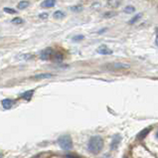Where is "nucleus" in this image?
<instances>
[{"instance_id":"393cba45","label":"nucleus","mask_w":158,"mask_h":158,"mask_svg":"<svg viewBox=\"0 0 158 158\" xmlns=\"http://www.w3.org/2000/svg\"><path fill=\"white\" fill-rule=\"evenodd\" d=\"M155 43H156L157 47H158V34H157V36H156V40H155Z\"/></svg>"},{"instance_id":"4be33fe9","label":"nucleus","mask_w":158,"mask_h":158,"mask_svg":"<svg viewBox=\"0 0 158 158\" xmlns=\"http://www.w3.org/2000/svg\"><path fill=\"white\" fill-rule=\"evenodd\" d=\"M3 11H4V12H7V13H9V14H15V13H16V11L14 10V9L7 8V7L3 8Z\"/></svg>"},{"instance_id":"39448f33","label":"nucleus","mask_w":158,"mask_h":158,"mask_svg":"<svg viewBox=\"0 0 158 158\" xmlns=\"http://www.w3.org/2000/svg\"><path fill=\"white\" fill-rule=\"evenodd\" d=\"M97 52L98 54H101V55H111V54L114 53L111 49L108 48L106 45H101V46L97 49Z\"/></svg>"},{"instance_id":"a211bd4d","label":"nucleus","mask_w":158,"mask_h":158,"mask_svg":"<svg viewBox=\"0 0 158 158\" xmlns=\"http://www.w3.org/2000/svg\"><path fill=\"white\" fill-rule=\"evenodd\" d=\"M70 10H71V11H73V12L78 13V12H80V11H82V10H83V7L81 6V5H76V6L71 7V8H70Z\"/></svg>"},{"instance_id":"f3484780","label":"nucleus","mask_w":158,"mask_h":158,"mask_svg":"<svg viewBox=\"0 0 158 158\" xmlns=\"http://www.w3.org/2000/svg\"><path fill=\"white\" fill-rule=\"evenodd\" d=\"M141 16H142V14H141V13H138L137 15H135L134 17H132L131 19H130V21H129V24H130V25L134 24L135 22H136V21H138L139 19H140V18H141Z\"/></svg>"},{"instance_id":"ddd939ff","label":"nucleus","mask_w":158,"mask_h":158,"mask_svg":"<svg viewBox=\"0 0 158 158\" xmlns=\"http://www.w3.org/2000/svg\"><path fill=\"white\" fill-rule=\"evenodd\" d=\"M13 105V102L11 100H9V98H6V100H3L2 101V106L5 108V110H9V108H11Z\"/></svg>"},{"instance_id":"6e6552de","label":"nucleus","mask_w":158,"mask_h":158,"mask_svg":"<svg viewBox=\"0 0 158 158\" xmlns=\"http://www.w3.org/2000/svg\"><path fill=\"white\" fill-rule=\"evenodd\" d=\"M52 77H53L52 74L44 73V74H39V75L33 76V77H32V79H33V80H43V79H50V78H52Z\"/></svg>"},{"instance_id":"aec40b11","label":"nucleus","mask_w":158,"mask_h":158,"mask_svg":"<svg viewBox=\"0 0 158 158\" xmlns=\"http://www.w3.org/2000/svg\"><path fill=\"white\" fill-rule=\"evenodd\" d=\"M134 11H135V8H134L133 6L128 5V6H126V7L124 8V12H125V13H127V14H129V13H133Z\"/></svg>"},{"instance_id":"4468645a","label":"nucleus","mask_w":158,"mask_h":158,"mask_svg":"<svg viewBox=\"0 0 158 158\" xmlns=\"http://www.w3.org/2000/svg\"><path fill=\"white\" fill-rule=\"evenodd\" d=\"M33 58H34V56L31 55V54H22V55L18 56V59L21 61H29Z\"/></svg>"},{"instance_id":"cd10ccee","label":"nucleus","mask_w":158,"mask_h":158,"mask_svg":"<svg viewBox=\"0 0 158 158\" xmlns=\"http://www.w3.org/2000/svg\"><path fill=\"white\" fill-rule=\"evenodd\" d=\"M124 158H126V157H124Z\"/></svg>"},{"instance_id":"b1692460","label":"nucleus","mask_w":158,"mask_h":158,"mask_svg":"<svg viewBox=\"0 0 158 158\" xmlns=\"http://www.w3.org/2000/svg\"><path fill=\"white\" fill-rule=\"evenodd\" d=\"M39 17L41 18V19H46V18L49 17V14H48V13H46V12H44V13H41V14L39 15Z\"/></svg>"},{"instance_id":"0eeeda50","label":"nucleus","mask_w":158,"mask_h":158,"mask_svg":"<svg viewBox=\"0 0 158 158\" xmlns=\"http://www.w3.org/2000/svg\"><path fill=\"white\" fill-rule=\"evenodd\" d=\"M121 3V0H107L106 5L110 8H117Z\"/></svg>"},{"instance_id":"6ab92c4d","label":"nucleus","mask_w":158,"mask_h":158,"mask_svg":"<svg viewBox=\"0 0 158 158\" xmlns=\"http://www.w3.org/2000/svg\"><path fill=\"white\" fill-rule=\"evenodd\" d=\"M24 22V20L22 19V18L20 17H16L14 18V19H12V23L13 24H17V25H19V24H22Z\"/></svg>"},{"instance_id":"7ed1b4c3","label":"nucleus","mask_w":158,"mask_h":158,"mask_svg":"<svg viewBox=\"0 0 158 158\" xmlns=\"http://www.w3.org/2000/svg\"><path fill=\"white\" fill-rule=\"evenodd\" d=\"M106 70L108 71H120V70H126L129 69V65L123 64V63H110L105 66Z\"/></svg>"},{"instance_id":"5701e85b","label":"nucleus","mask_w":158,"mask_h":158,"mask_svg":"<svg viewBox=\"0 0 158 158\" xmlns=\"http://www.w3.org/2000/svg\"><path fill=\"white\" fill-rule=\"evenodd\" d=\"M84 36L83 35H78V36H75V37L73 38V41L75 42H78V41H81V40H84Z\"/></svg>"},{"instance_id":"f8f14e48","label":"nucleus","mask_w":158,"mask_h":158,"mask_svg":"<svg viewBox=\"0 0 158 158\" xmlns=\"http://www.w3.org/2000/svg\"><path fill=\"white\" fill-rule=\"evenodd\" d=\"M149 131H150V127H147L145 129L141 130V131L137 134V139H143L148 134V132H149Z\"/></svg>"},{"instance_id":"a878e982","label":"nucleus","mask_w":158,"mask_h":158,"mask_svg":"<svg viewBox=\"0 0 158 158\" xmlns=\"http://www.w3.org/2000/svg\"><path fill=\"white\" fill-rule=\"evenodd\" d=\"M156 138H158V131L156 132Z\"/></svg>"},{"instance_id":"20e7f679","label":"nucleus","mask_w":158,"mask_h":158,"mask_svg":"<svg viewBox=\"0 0 158 158\" xmlns=\"http://www.w3.org/2000/svg\"><path fill=\"white\" fill-rule=\"evenodd\" d=\"M54 53H55V51H54L52 48H50V47L46 48V49H44V50H42L41 53H40V59L43 61L52 60Z\"/></svg>"},{"instance_id":"423d86ee","label":"nucleus","mask_w":158,"mask_h":158,"mask_svg":"<svg viewBox=\"0 0 158 158\" xmlns=\"http://www.w3.org/2000/svg\"><path fill=\"white\" fill-rule=\"evenodd\" d=\"M121 141V136L119 134H115L114 137H112V140H111V145H110V149L111 150H114L117 148V146L119 145V143Z\"/></svg>"},{"instance_id":"412c9836","label":"nucleus","mask_w":158,"mask_h":158,"mask_svg":"<svg viewBox=\"0 0 158 158\" xmlns=\"http://www.w3.org/2000/svg\"><path fill=\"white\" fill-rule=\"evenodd\" d=\"M116 15H117V13H115V12H106L102 16L105 18H111V17H114Z\"/></svg>"},{"instance_id":"9d476101","label":"nucleus","mask_w":158,"mask_h":158,"mask_svg":"<svg viewBox=\"0 0 158 158\" xmlns=\"http://www.w3.org/2000/svg\"><path fill=\"white\" fill-rule=\"evenodd\" d=\"M33 94H34L33 89H31V91H27L24 94H21V98H23V100H25V101H30L31 98H32V96H33Z\"/></svg>"},{"instance_id":"dca6fc26","label":"nucleus","mask_w":158,"mask_h":158,"mask_svg":"<svg viewBox=\"0 0 158 158\" xmlns=\"http://www.w3.org/2000/svg\"><path fill=\"white\" fill-rule=\"evenodd\" d=\"M53 16H54V18H55V19H62V18H64L65 13L60 11V10H58V11H56L55 13H54Z\"/></svg>"},{"instance_id":"f257e3e1","label":"nucleus","mask_w":158,"mask_h":158,"mask_svg":"<svg viewBox=\"0 0 158 158\" xmlns=\"http://www.w3.org/2000/svg\"><path fill=\"white\" fill-rule=\"evenodd\" d=\"M103 147V140L101 136L96 135V136L91 137L88 143V148L89 151L93 153V154H98L100 153Z\"/></svg>"},{"instance_id":"2eb2a0df","label":"nucleus","mask_w":158,"mask_h":158,"mask_svg":"<svg viewBox=\"0 0 158 158\" xmlns=\"http://www.w3.org/2000/svg\"><path fill=\"white\" fill-rule=\"evenodd\" d=\"M30 5V3L29 1H20L19 3H18V5H17V8L18 9H20V10H23V9H26L27 7H29Z\"/></svg>"},{"instance_id":"bb28decb","label":"nucleus","mask_w":158,"mask_h":158,"mask_svg":"<svg viewBox=\"0 0 158 158\" xmlns=\"http://www.w3.org/2000/svg\"><path fill=\"white\" fill-rule=\"evenodd\" d=\"M3 156V154H2V153H0V158H1Z\"/></svg>"},{"instance_id":"1a4fd4ad","label":"nucleus","mask_w":158,"mask_h":158,"mask_svg":"<svg viewBox=\"0 0 158 158\" xmlns=\"http://www.w3.org/2000/svg\"><path fill=\"white\" fill-rule=\"evenodd\" d=\"M56 4V0H44L41 3V6L43 8H51Z\"/></svg>"},{"instance_id":"f03ea898","label":"nucleus","mask_w":158,"mask_h":158,"mask_svg":"<svg viewBox=\"0 0 158 158\" xmlns=\"http://www.w3.org/2000/svg\"><path fill=\"white\" fill-rule=\"evenodd\" d=\"M58 143L64 150H71L73 148V141L70 135H62L58 138Z\"/></svg>"},{"instance_id":"9b49d317","label":"nucleus","mask_w":158,"mask_h":158,"mask_svg":"<svg viewBox=\"0 0 158 158\" xmlns=\"http://www.w3.org/2000/svg\"><path fill=\"white\" fill-rule=\"evenodd\" d=\"M63 59H64V57H63V55L61 53L55 52V53H54V55H53L52 61H54V62H62Z\"/></svg>"}]
</instances>
